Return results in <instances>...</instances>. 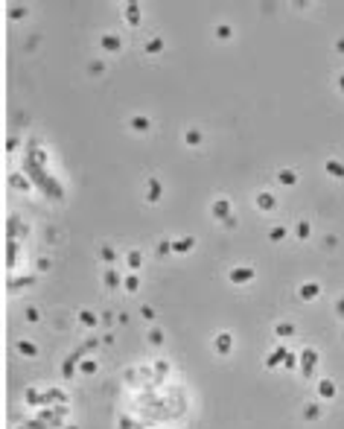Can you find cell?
Returning <instances> with one entry per match:
<instances>
[{"label":"cell","instance_id":"1","mask_svg":"<svg viewBox=\"0 0 344 429\" xmlns=\"http://www.w3.org/2000/svg\"><path fill=\"white\" fill-rule=\"evenodd\" d=\"M105 47L108 50H117V38H105Z\"/></svg>","mask_w":344,"mask_h":429}]
</instances>
